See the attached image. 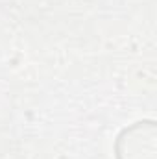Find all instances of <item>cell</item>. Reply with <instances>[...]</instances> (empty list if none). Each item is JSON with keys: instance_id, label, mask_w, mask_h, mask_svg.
<instances>
[{"instance_id": "cell-1", "label": "cell", "mask_w": 157, "mask_h": 159, "mask_svg": "<svg viewBox=\"0 0 157 159\" xmlns=\"http://www.w3.org/2000/svg\"><path fill=\"white\" fill-rule=\"evenodd\" d=\"M157 126L154 120H139L124 128L115 141L117 159H157Z\"/></svg>"}]
</instances>
